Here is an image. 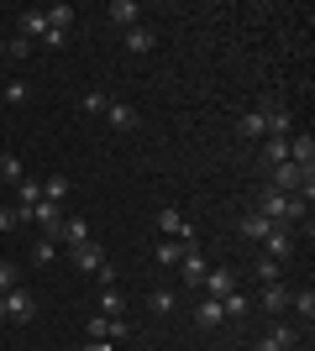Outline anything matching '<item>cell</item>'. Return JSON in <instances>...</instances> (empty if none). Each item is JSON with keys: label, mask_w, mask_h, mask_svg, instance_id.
Segmentation results:
<instances>
[{"label": "cell", "mask_w": 315, "mask_h": 351, "mask_svg": "<svg viewBox=\"0 0 315 351\" xmlns=\"http://www.w3.org/2000/svg\"><path fill=\"white\" fill-rule=\"evenodd\" d=\"M305 199L300 194H284V189H273V184H263V194H257V215L273 220V226H294V220H305Z\"/></svg>", "instance_id": "obj_1"}, {"label": "cell", "mask_w": 315, "mask_h": 351, "mask_svg": "<svg viewBox=\"0 0 315 351\" xmlns=\"http://www.w3.org/2000/svg\"><path fill=\"white\" fill-rule=\"evenodd\" d=\"M263 257L284 267L289 257H294V226H273V231L263 236Z\"/></svg>", "instance_id": "obj_3"}, {"label": "cell", "mask_w": 315, "mask_h": 351, "mask_svg": "<svg viewBox=\"0 0 315 351\" xmlns=\"http://www.w3.org/2000/svg\"><path fill=\"white\" fill-rule=\"evenodd\" d=\"M289 162H294V168H305V173H315V136H310V132L289 136Z\"/></svg>", "instance_id": "obj_8"}, {"label": "cell", "mask_w": 315, "mask_h": 351, "mask_svg": "<svg viewBox=\"0 0 315 351\" xmlns=\"http://www.w3.org/2000/svg\"><path fill=\"white\" fill-rule=\"evenodd\" d=\"M43 199H47V205H63V199H69V178H63V173L43 178Z\"/></svg>", "instance_id": "obj_20"}, {"label": "cell", "mask_w": 315, "mask_h": 351, "mask_svg": "<svg viewBox=\"0 0 315 351\" xmlns=\"http://www.w3.org/2000/svg\"><path fill=\"white\" fill-rule=\"evenodd\" d=\"M253 351H284V346H279V341H273V336H263V341H257Z\"/></svg>", "instance_id": "obj_37"}, {"label": "cell", "mask_w": 315, "mask_h": 351, "mask_svg": "<svg viewBox=\"0 0 315 351\" xmlns=\"http://www.w3.org/2000/svg\"><path fill=\"white\" fill-rule=\"evenodd\" d=\"M47 27H53V32H69V27H74V5H53V11H47Z\"/></svg>", "instance_id": "obj_28"}, {"label": "cell", "mask_w": 315, "mask_h": 351, "mask_svg": "<svg viewBox=\"0 0 315 351\" xmlns=\"http://www.w3.org/2000/svg\"><path fill=\"white\" fill-rule=\"evenodd\" d=\"M237 132H242V136H268V126H263V110H247V116L237 121Z\"/></svg>", "instance_id": "obj_27"}, {"label": "cell", "mask_w": 315, "mask_h": 351, "mask_svg": "<svg viewBox=\"0 0 315 351\" xmlns=\"http://www.w3.org/2000/svg\"><path fill=\"white\" fill-rule=\"evenodd\" d=\"M289 162V136H263V168Z\"/></svg>", "instance_id": "obj_17"}, {"label": "cell", "mask_w": 315, "mask_h": 351, "mask_svg": "<svg viewBox=\"0 0 315 351\" xmlns=\"http://www.w3.org/2000/svg\"><path fill=\"white\" fill-rule=\"evenodd\" d=\"M152 47H158V32L152 27H132L126 32V53H152Z\"/></svg>", "instance_id": "obj_16"}, {"label": "cell", "mask_w": 315, "mask_h": 351, "mask_svg": "<svg viewBox=\"0 0 315 351\" xmlns=\"http://www.w3.org/2000/svg\"><path fill=\"white\" fill-rule=\"evenodd\" d=\"M205 273H210V263L200 257V247H195V241H184V252H179V278L184 283H205Z\"/></svg>", "instance_id": "obj_4"}, {"label": "cell", "mask_w": 315, "mask_h": 351, "mask_svg": "<svg viewBox=\"0 0 315 351\" xmlns=\"http://www.w3.org/2000/svg\"><path fill=\"white\" fill-rule=\"evenodd\" d=\"M43 47H47V53H58V47H69V32H53V27H47V37H43Z\"/></svg>", "instance_id": "obj_36"}, {"label": "cell", "mask_w": 315, "mask_h": 351, "mask_svg": "<svg viewBox=\"0 0 315 351\" xmlns=\"http://www.w3.org/2000/svg\"><path fill=\"white\" fill-rule=\"evenodd\" d=\"M174 304H179V293H174V289H152L148 293V309H152V315H174Z\"/></svg>", "instance_id": "obj_21"}, {"label": "cell", "mask_w": 315, "mask_h": 351, "mask_svg": "<svg viewBox=\"0 0 315 351\" xmlns=\"http://www.w3.org/2000/svg\"><path fill=\"white\" fill-rule=\"evenodd\" d=\"M53 257H58V241H53V236H37V241H32V263L47 267Z\"/></svg>", "instance_id": "obj_23"}, {"label": "cell", "mask_w": 315, "mask_h": 351, "mask_svg": "<svg viewBox=\"0 0 315 351\" xmlns=\"http://www.w3.org/2000/svg\"><path fill=\"white\" fill-rule=\"evenodd\" d=\"M79 351H110V341H84Z\"/></svg>", "instance_id": "obj_38"}, {"label": "cell", "mask_w": 315, "mask_h": 351, "mask_svg": "<svg viewBox=\"0 0 315 351\" xmlns=\"http://www.w3.org/2000/svg\"><path fill=\"white\" fill-rule=\"evenodd\" d=\"M95 315H105V320H126V293H121V289H105L100 304H95Z\"/></svg>", "instance_id": "obj_13"}, {"label": "cell", "mask_w": 315, "mask_h": 351, "mask_svg": "<svg viewBox=\"0 0 315 351\" xmlns=\"http://www.w3.org/2000/svg\"><path fill=\"white\" fill-rule=\"evenodd\" d=\"M221 320H226L221 299H200V304H195V325H200V330H215Z\"/></svg>", "instance_id": "obj_15"}, {"label": "cell", "mask_w": 315, "mask_h": 351, "mask_svg": "<svg viewBox=\"0 0 315 351\" xmlns=\"http://www.w3.org/2000/svg\"><path fill=\"white\" fill-rule=\"evenodd\" d=\"M27 53H32V43L21 37V32H16V37H5V58H27Z\"/></svg>", "instance_id": "obj_34"}, {"label": "cell", "mask_w": 315, "mask_h": 351, "mask_svg": "<svg viewBox=\"0 0 315 351\" xmlns=\"http://www.w3.org/2000/svg\"><path fill=\"white\" fill-rule=\"evenodd\" d=\"M205 289H210V299H226V293L237 289V273H231V267H210V273H205Z\"/></svg>", "instance_id": "obj_12"}, {"label": "cell", "mask_w": 315, "mask_h": 351, "mask_svg": "<svg viewBox=\"0 0 315 351\" xmlns=\"http://www.w3.org/2000/svg\"><path fill=\"white\" fill-rule=\"evenodd\" d=\"M11 289H16V263L0 257V293H11Z\"/></svg>", "instance_id": "obj_35"}, {"label": "cell", "mask_w": 315, "mask_h": 351, "mask_svg": "<svg viewBox=\"0 0 315 351\" xmlns=\"http://www.w3.org/2000/svg\"><path fill=\"white\" fill-rule=\"evenodd\" d=\"M105 121H110L116 132H137V110L126 100H110V105H105Z\"/></svg>", "instance_id": "obj_11"}, {"label": "cell", "mask_w": 315, "mask_h": 351, "mask_svg": "<svg viewBox=\"0 0 315 351\" xmlns=\"http://www.w3.org/2000/svg\"><path fill=\"white\" fill-rule=\"evenodd\" d=\"M289 304H294V315H300L305 325L315 320V289H310V283H305V289H294V293H289Z\"/></svg>", "instance_id": "obj_18"}, {"label": "cell", "mask_w": 315, "mask_h": 351, "mask_svg": "<svg viewBox=\"0 0 315 351\" xmlns=\"http://www.w3.org/2000/svg\"><path fill=\"white\" fill-rule=\"evenodd\" d=\"M37 199H43V178H21V184H16V205L32 210Z\"/></svg>", "instance_id": "obj_19"}, {"label": "cell", "mask_w": 315, "mask_h": 351, "mask_svg": "<svg viewBox=\"0 0 315 351\" xmlns=\"http://www.w3.org/2000/svg\"><path fill=\"white\" fill-rule=\"evenodd\" d=\"M5 315H11L16 325H27L32 315H37V299H32V289H21V283H16V289L5 293Z\"/></svg>", "instance_id": "obj_5"}, {"label": "cell", "mask_w": 315, "mask_h": 351, "mask_svg": "<svg viewBox=\"0 0 315 351\" xmlns=\"http://www.w3.org/2000/svg\"><path fill=\"white\" fill-rule=\"evenodd\" d=\"M284 304H289V289H284V283H263V309H268V315H279Z\"/></svg>", "instance_id": "obj_22"}, {"label": "cell", "mask_w": 315, "mask_h": 351, "mask_svg": "<svg viewBox=\"0 0 315 351\" xmlns=\"http://www.w3.org/2000/svg\"><path fill=\"white\" fill-rule=\"evenodd\" d=\"M179 252H184V241H158V252H152V257H158L163 267H179Z\"/></svg>", "instance_id": "obj_29"}, {"label": "cell", "mask_w": 315, "mask_h": 351, "mask_svg": "<svg viewBox=\"0 0 315 351\" xmlns=\"http://www.w3.org/2000/svg\"><path fill=\"white\" fill-rule=\"evenodd\" d=\"M5 320H11V315H5V293H0V325H5Z\"/></svg>", "instance_id": "obj_39"}, {"label": "cell", "mask_w": 315, "mask_h": 351, "mask_svg": "<svg viewBox=\"0 0 315 351\" xmlns=\"http://www.w3.org/2000/svg\"><path fill=\"white\" fill-rule=\"evenodd\" d=\"M221 309H226V320H231V315H247V309H253V299H247L242 289H231V293L221 299Z\"/></svg>", "instance_id": "obj_26"}, {"label": "cell", "mask_w": 315, "mask_h": 351, "mask_svg": "<svg viewBox=\"0 0 315 351\" xmlns=\"http://www.w3.org/2000/svg\"><path fill=\"white\" fill-rule=\"evenodd\" d=\"M21 37H27V43H43L47 37V11H21Z\"/></svg>", "instance_id": "obj_14"}, {"label": "cell", "mask_w": 315, "mask_h": 351, "mask_svg": "<svg viewBox=\"0 0 315 351\" xmlns=\"http://www.w3.org/2000/svg\"><path fill=\"white\" fill-rule=\"evenodd\" d=\"M0 178H11V184H21V178H27V168H21V158H16V152H5V158H0Z\"/></svg>", "instance_id": "obj_32"}, {"label": "cell", "mask_w": 315, "mask_h": 351, "mask_svg": "<svg viewBox=\"0 0 315 351\" xmlns=\"http://www.w3.org/2000/svg\"><path fill=\"white\" fill-rule=\"evenodd\" d=\"M152 226H158V236H163V241H195V226H189L174 205L158 210V215H152Z\"/></svg>", "instance_id": "obj_2"}, {"label": "cell", "mask_w": 315, "mask_h": 351, "mask_svg": "<svg viewBox=\"0 0 315 351\" xmlns=\"http://www.w3.org/2000/svg\"><path fill=\"white\" fill-rule=\"evenodd\" d=\"M273 341H279L284 351H294L300 346V330H294V325H273Z\"/></svg>", "instance_id": "obj_33"}, {"label": "cell", "mask_w": 315, "mask_h": 351, "mask_svg": "<svg viewBox=\"0 0 315 351\" xmlns=\"http://www.w3.org/2000/svg\"><path fill=\"white\" fill-rule=\"evenodd\" d=\"M84 241H95L90 236V220H79V215H63V226H58V247H84Z\"/></svg>", "instance_id": "obj_7"}, {"label": "cell", "mask_w": 315, "mask_h": 351, "mask_svg": "<svg viewBox=\"0 0 315 351\" xmlns=\"http://www.w3.org/2000/svg\"><path fill=\"white\" fill-rule=\"evenodd\" d=\"M253 273H257V283H279V278H284V267H279V263H268V257H257V263H253Z\"/></svg>", "instance_id": "obj_30"}, {"label": "cell", "mask_w": 315, "mask_h": 351, "mask_svg": "<svg viewBox=\"0 0 315 351\" xmlns=\"http://www.w3.org/2000/svg\"><path fill=\"white\" fill-rule=\"evenodd\" d=\"M237 231H242V241H257V247H263V236L273 231V220H263L257 210H247V215L237 220Z\"/></svg>", "instance_id": "obj_10"}, {"label": "cell", "mask_w": 315, "mask_h": 351, "mask_svg": "<svg viewBox=\"0 0 315 351\" xmlns=\"http://www.w3.org/2000/svg\"><path fill=\"white\" fill-rule=\"evenodd\" d=\"M69 257H74L79 273H100V267H105V247H100V241H84V247H74Z\"/></svg>", "instance_id": "obj_9"}, {"label": "cell", "mask_w": 315, "mask_h": 351, "mask_svg": "<svg viewBox=\"0 0 315 351\" xmlns=\"http://www.w3.org/2000/svg\"><path fill=\"white\" fill-rule=\"evenodd\" d=\"M105 21L121 27V32H132V27H142V11H137V0H110V5H105Z\"/></svg>", "instance_id": "obj_6"}, {"label": "cell", "mask_w": 315, "mask_h": 351, "mask_svg": "<svg viewBox=\"0 0 315 351\" xmlns=\"http://www.w3.org/2000/svg\"><path fill=\"white\" fill-rule=\"evenodd\" d=\"M16 226H27V210L21 205H0V236H11Z\"/></svg>", "instance_id": "obj_24"}, {"label": "cell", "mask_w": 315, "mask_h": 351, "mask_svg": "<svg viewBox=\"0 0 315 351\" xmlns=\"http://www.w3.org/2000/svg\"><path fill=\"white\" fill-rule=\"evenodd\" d=\"M105 105H110V95H100V89H90V95L79 100V110H84V116H105Z\"/></svg>", "instance_id": "obj_31"}, {"label": "cell", "mask_w": 315, "mask_h": 351, "mask_svg": "<svg viewBox=\"0 0 315 351\" xmlns=\"http://www.w3.org/2000/svg\"><path fill=\"white\" fill-rule=\"evenodd\" d=\"M27 95H32L27 79H11V84H0V105H21Z\"/></svg>", "instance_id": "obj_25"}]
</instances>
